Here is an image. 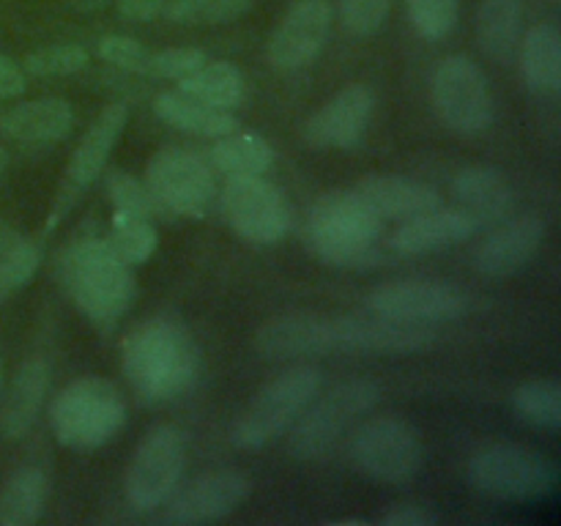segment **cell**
Returning <instances> with one entry per match:
<instances>
[{
  "label": "cell",
  "instance_id": "1",
  "mask_svg": "<svg viewBox=\"0 0 561 526\" xmlns=\"http://www.w3.org/2000/svg\"><path fill=\"white\" fill-rule=\"evenodd\" d=\"M121 367L140 400L168 403L190 392L201 378V345L175 318H148L126 334Z\"/></svg>",
  "mask_w": 561,
  "mask_h": 526
},
{
  "label": "cell",
  "instance_id": "2",
  "mask_svg": "<svg viewBox=\"0 0 561 526\" xmlns=\"http://www.w3.org/2000/svg\"><path fill=\"white\" fill-rule=\"evenodd\" d=\"M383 219L367 206L356 190H334L318 197L305 219V244L329 266L365 268L381 261L378 239Z\"/></svg>",
  "mask_w": 561,
  "mask_h": 526
},
{
  "label": "cell",
  "instance_id": "3",
  "mask_svg": "<svg viewBox=\"0 0 561 526\" xmlns=\"http://www.w3.org/2000/svg\"><path fill=\"white\" fill-rule=\"evenodd\" d=\"M60 274L75 305L99 327L118 321L137 296L129 263L121 261L107 241L93 236L66 247Z\"/></svg>",
  "mask_w": 561,
  "mask_h": 526
},
{
  "label": "cell",
  "instance_id": "4",
  "mask_svg": "<svg viewBox=\"0 0 561 526\" xmlns=\"http://www.w3.org/2000/svg\"><path fill=\"white\" fill-rule=\"evenodd\" d=\"M126 422V403L107 378L82 376L49 403V427L64 447L88 453L113 442Z\"/></svg>",
  "mask_w": 561,
  "mask_h": 526
},
{
  "label": "cell",
  "instance_id": "5",
  "mask_svg": "<svg viewBox=\"0 0 561 526\" xmlns=\"http://www.w3.org/2000/svg\"><path fill=\"white\" fill-rule=\"evenodd\" d=\"M474 491L502 502H546L559 491V466L546 453L524 444H493L469 460Z\"/></svg>",
  "mask_w": 561,
  "mask_h": 526
},
{
  "label": "cell",
  "instance_id": "6",
  "mask_svg": "<svg viewBox=\"0 0 561 526\" xmlns=\"http://www.w3.org/2000/svg\"><path fill=\"white\" fill-rule=\"evenodd\" d=\"M321 392V370L312 365H296L277 373L257 389L230 431V442L239 449H263L290 431L301 411Z\"/></svg>",
  "mask_w": 561,
  "mask_h": 526
},
{
  "label": "cell",
  "instance_id": "7",
  "mask_svg": "<svg viewBox=\"0 0 561 526\" xmlns=\"http://www.w3.org/2000/svg\"><path fill=\"white\" fill-rule=\"evenodd\" d=\"M378 400H381V387L373 378H348L329 389L323 398L316 395L299 420L290 425V455L296 460L323 458L329 449L337 447L354 422L376 409Z\"/></svg>",
  "mask_w": 561,
  "mask_h": 526
},
{
  "label": "cell",
  "instance_id": "8",
  "mask_svg": "<svg viewBox=\"0 0 561 526\" xmlns=\"http://www.w3.org/2000/svg\"><path fill=\"white\" fill-rule=\"evenodd\" d=\"M348 458L356 469L383 485H405L425 464L420 431L400 416H370L348 438Z\"/></svg>",
  "mask_w": 561,
  "mask_h": 526
},
{
  "label": "cell",
  "instance_id": "9",
  "mask_svg": "<svg viewBox=\"0 0 561 526\" xmlns=\"http://www.w3.org/2000/svg\"><path fill=\"white\" fill-rule=\"evenodd\" d=\"M219 206L230 228L252 244H277L294 228L288 197L263 175H228Z\"/></svg>",
  "mask_w": 561,
  "mask_h": 526
},
{
  "label": "cell",
  "instance_id": "10",
  "mask_svg": "<svg viewBox=\"0 0 561 526\" xmlns=\"http://www.w3.org/2000/svg\"><path fill=\"white\" fill-rule=\"evenodd\" d=\"M186 464V438L175 425H157L142 436L126 471V499L140 513L173 496Z\"/></svg>",
  "mask_w": 561,
  "mask_h": 526
},
{
  "label": "cell",
  "instance_id": "11",
  "mask_svg": "<svg viewBox=\"0 0 561 526\" xmlns=\"http://www.w3.org/2000/svg\"><path fill=\"white\" fill-rule=\"evenodd\" d=\"M431 93L438 118L458 135H480L491 126V82L485 71L466 55H453L436 66Z\"/></svg>",
  "mask_w": 561,
  "mask_h": 526
},
{
  "label": "cell",
  "instance_id": "12",
  "mask_svg": "<svg viewBox=\"0 0 561 526\" xmlns=\"http://www.w3.org/2000/svg\"><path fill=\"white\" fill-rule=\"evenodd\" d=\"M148 190L173 217H203L217 195L211 164L190 148H162L146 168Z\"/></svg>",
  "mask_w": 561,
  "mask_h": 526
},
{
  "label": "cell",
  "instance_id": "13",
  "mask_svg": "<svg viewBox=\"0 0 561 526\" xmlns=\"http://www.w3.org/2000/svg\"><path fill=\"white\" fill-rule=\"evenodd\" d=\"M367 307L378 316L405 323H447L466 316L471 307L469 296L455 283L442 279H389L373 288Z\"/></svg>",
  "mask_w": 561,
  "mask_h": 526
},
{
  "label": "cell",
  "instance_id": "14",
  "mask_svg": "<svg viewBox=\"0 0 561 526\" xmlns=\"http://www.w3.org/2000/svg\"><path fill=\"white\" fill-rule=\"evenodd\" d=\"M126 121H129V110H126V104L121 102L107 104V107L93 118V124L88 126L82 140L77 142L69 164H66L64 181H60L58 192H55V203L47 219V230H53L55 225L69 214V208L75 206L77 197H80L82 192H85L88 186L102 175L104 164H107V157L113 153Z\"/></svg>",
  "mask_w": 561,
  "mask_h": 526
},
{
  "label": "cell",
  "instance_id": "15",
  "mask_svg": "<svg viewBox=\"0 0 561 526\" xmlns=\"http://www.w3.org/2000/svg\"><path fill=\"white\" fill-rule=\"evenodd\" d=\"M334 354H414L433 345L436 334L422 323L378 316H334Z\"/></svg>",
  "mask_w": 561,
  "mask_h": 526
},
{
  "label": "cell",
  "instance_id": "16",
  "mask_svg": "<svg viewBox=\"0 0 561 526\" xmlns=\"http://www.w3.org/2000/svg\"><path fill=\"white\" fill-rule=\"evenodd\" d=\"M252 491L250 477L236 469L211 471L186 485L164 510L162 521L170 526L214 524L233 515Z\"/></svg>",
  "mask_w": 561,
  "mask_h": 526
},
{
  "label": "cell",
  "instance_id": "17",
  "mask_svg": "<svg viewBox=\"0 0 561 526\" xmlns=\"http://www.w3.org/2000/svg\"><path fill=\"white\" fill-rule=\"evenodd\" d=\"M329 27H332L329 0H296L268 42V60L274 69L294 71L316 60L327 44Z\"/></svg>",
  "mask_w": 561,
  "mask_h": 526
},
{
  "label": "cell",
  "instance_id": "18",
  "mask_svg": "<svg viewBox=\"0 0 561 526\" xmlns=\"http://www.w3.org/2000/svg\"><path fill=\"white\" fill-rule=\"evenodd\" d=\"M376 96L367 85H348L334 93L307 118L305 140L316 148H354L370 126Z\"/></svg>",
  "mask_w": 561,
  "mask_h": 526
},
{
  "label": "cell",
  "instance_id": "19",
  "mask_svg": "<svg viewBox=\"0 0 561 526\" xmlns=\"http://www.w3.org/2000/svg\"><path fill=\"white\" fill-rule=\"evenodd\" d=\"M255 348L263 359H305L334 354V321L316 312H285L268 318L255 332Z\"/></svg>",
  "mask_w": 561,
  "mask_h": 526
},
{
  "label": "cell",
  "instance_id": "20",
  "mask_svg": "<svg viewBox=\"0 0 561 526\" xmlns=\"http://www.w3.org/2000/svg\"><path fill=\"white\" fill-rule=\"evenodd\" d=\"M542 241H546V219L537 214L502 219L477 247V272H482L485 277H510L537 255Z\"/></svg>",
  "mask_w": 561,
  "mask_h": 526
},
{
  "label": "cell",
  "instance_id": "21",
  "mask_svg": "<svg viewBox=\"0 0 561 526\" xmlns=\"http://www.w3.org/2000/svg\"><path fill=\"white\" fill-rule=\"evenodd\" d=\"M453 197L460 211L477 225H499L515 208V190L502 170L491 164H471L453 179Z\"/></svg>",
  "mask_w": 561,
  "mask_h": 526
},
{
  "label": "cell",
  "instance_id": "22",
  "mask_svg": "<svg viewBox=\"0 0 561 526\" xmlns=\"http://www.w3.org/2000/svg\"><path fill=\"white\" fill-rule=\"evenodd\" d=\"M474 233L477 225L460 208H433L420 217L403 219V225L389 236V250L405 258L425 255L460 244Z\"/></svg>",
  "mask_w": 561,
  "mask_h": 526
},
{
  "label": "cell",
  "instance_id": "23",
  "mask_svg": "<svg viewBox=\"0 0 561 526\" xmlns=\"http://www.w3.org/2000/svg\"><path fill=\"white\" fill-rule=\"evenodd\" d=\"M354 190L381 219H411L442 208V195L431 184L405 175H367Z\"/></svg>",
  "mask_w": 561,
  "mask_h": 526
},
{
  "label": "cell",
  "instance_id": "24",
  "mask_svg": "<svg viewBox=\"0 0 561 526\" xmlns=\"http://www.w3.org/2000/svg\"><path fill=\"white\" fill-rule=\"evenodd\" d=\"M75 126V107L60 96L31 99L0 115V132L16 142L64 140Z\"/></svg>",
  "mask_w": 561,
  "mask_h": 526
},
{
  "label": "cell",
  "instance_id": "25",
  "mask_svg": "<svg viewBox=\"0 0 561 526\" xmlns=\"http://www.w3.org/2000/svg\"><path fill=\"white\" fill-rule=\"evenodd\" d=\"M49 387V365L44 356H31L16 367L0 411V431L5 438H22L42 411Z\"/></svg>",
  "mask_w": 561,
  "mask_h": 526
},
{
  "label": "cell",
  "instance_id": "26",
  "mask_svg": "<svg viewBox=\"0 0 561 526\" xmlns=\"http://www.w3.org/2000/svg\"><path fill=\"white\" fill-rule=\"evenodd\" d=\"M520 71L526 85L540 96L561 91V33L553 22H540L520 38Z\"/></svg>",
  "mask_w": 561,
  "mask_h": 526
},
{
  "label": "cell",
  "instance_id": "27",
  "mask_svg": "<svg viewBox=\"0 0 561 526\" xmlns=\"http://www.w3.org/2000/svg\"><path fill=\"white\" fill-rule=\"evenodd\" d=\"M153 113L164 121V124L175 126V129L195 132L203 137H222L230 132L241 129L239 118L230 110L208 107V104L197 102V99L186 96L181 91H164L153 99Z\"/></svg>",
  "mask_w": 561,
  "mask_h": 526
},
{
  "label": "cell",
  "instance_id": "28",
  "mask_svg": "<svg viewBox=\"0 0 561 526\" xmlns=\"http://www.w3.org/2000/svg\"><path fill=\"white\" fill-rule=\"evenodd\" d=\"M520 11L518 0H485L477 14V44L482 53L499 64H510L520 44Z\"/></svg>",
  "mask_w": 561,
  "mask_h": 526
},
{
  "label": "cell",
  "instance_id": "29",
  "mask_svg": "<svg viewBox=\"0 0 561 526\" xmlns=\"http://www.w3.org/2000/svg\"><path fill=\"white\" fill-rule=\"evenodd\" d=\"M49 480L38 466H22L0 488V526H31L42 518Z\"/></svg>",
  "mask_w": 561,
  "mask_h": 526
},
{
  "label": "cell",
  "instance_id": "30",
  "mask_svg": "<svg viewBox=\"0 0 561 526\" xmlns=\"http://www.w3.org/2000/svg\"><path fill=\"white\" fill-rule=\"evenodd\" d=\"M179 91L208 107L233 110L244 99V75L230 60H211V64L206 60L201 69L179 80Z\"/></svg>",
  "mask_w": 561,
  "mask_h": 526
},
{
  "label": "cell",
  "instance_id": "31",
  "mask_svg": "<svg viewBox=\"0 0 561 526\" xmlns=\"http://www.w3.org/2000/svg\"><path fill=\"white\" fill-rule=\"evenodd\" d=\"M214 168L228 175H263L274 162V148L257 132H230L211 146Z\"/></svg>",
  "mask_w": 561,
  "mask_h": 526
},
{
  "label": "cell",
  "instance_id": "32",
  "mask_svg": "<svg viewBox=\"0 0 561 526\" xmlns=\"http://www.w3.org/2000/svg\"><path fill=\"white\" fill-rule=\"evenodd\" d=\"M104 241L113 247V252L121 261L137 266V263H146L157 252L159 230L153 219L142 217V214L115 211L113 225H110V233Z\"/></svg>",
  "mask_w": 561,
  "mask_h": 526
},
{
  "label": "cell",
  "instance_id": "33",
  "mask_svg": "<svg viewBox=\"0 0 561 526\" xmlns=\"http://www.w3.org/2000/svg\"><path fill=\"white\" fill-rule=\"evenodd\" d=\"M513 409L526 425L540 431L561 427V384L553 378H535L513 392Z\"/></svg>",
  "mask_w": 561,
  "mask_h": 526
},
{
  "label": "cell",
  "instance_id": "34",
  "mask_svg": "<svg viewBox=\"0 0 561 526\" xmlns=\"http://www.w3.org/2000/svg\"><path fill=\"white\" fill-rule=\"evenodd\" d=\"M38 263H42V244L16 233L0 252V301L25 288L38 272Z\"/></svg>",
  "mask_w": 561,
  "mask_h": 526
},
{
  "label": "cell",
  "instance_id": "35",
  "mask_svg": "<svg viewBox=\"0 0 561 526\" xmlns=\"http://www.w3.org/2000/svg\"><path fill=\"white\" fill-rule=\"evenodd\" d=\"M255 0H168L162 16L179 25H225L239 20Z\"/></svg>",
  "mask_w": 561,
  "mask_h": 526
},
{
  "label": "cell",
  "instance_id": "36",
  "mask_svg": "<svg viewBox=\"0 0 561 526\" xmlns=\"http://www.w3.org/2000/svg\"><path fill=\"white\" fill-rule=\"evenodd\" d=\"M104 190H107L110 203L115 206V211H131L142 214L148 219H170L173 214L157 201L148 184L137 181L135 175L124 173V170H113L104 181Z\"/></svg>",
  "mask_w": 561,
  "mask_h": 526
},
{
  "label": "cell",
  "instance_id": "37",
  "mask_svg": "<svg viewBox=\"0 0 561 526\" xmlns=\"http://www.w3.org/2000/svg\"><path fill=\"white\" fill-rule=\"evenodd\" d=\"M88 66V49L80 44H53V47L36 49L25 58L22 71L33 77H66L77 75Z\"/></svg>",
  "mask_w": 561,
  "mask_h": 526
},
{
  "label": "cell",
  "instance_id": "38",
  "mask_svg": "<svg viewBox=\"0 0 561 526\" xmlns=\"http://www.w3.org/2000/svg\"><path fill=\"white\" fill-rule=\"evenodd\" d=\"M411 25L427 42H442L458 22V0H405Z\"/></svg>",
  "mask_w": 561,
  "mask_h": 526
},
{
  "label": "cell",
  "instance_id": "39",
  "mask_svg": "<svg viewBox=\"0 0 561 526\" xmlns=\"http://www.w3.org/2000/svg\"><path fill=\"white\" fill-rule=\"evenodd\" d=\"M392 0H340V20L354 36H373L387 22Z\"/></svg>",
  "mask_w": 561,
  "mask_h": 526
},
{
  "label": "cell",
  "instance_id": "40",
  "mask_svg": "<svg viewBox=\"0 0 561 526\" xmlns=\"http://www.w3.org/2000/svg\"><path fill=\"white\" fill-rule=\"evenodd\" d=\"M208 55L197 47H170L151 53L148 60V75L162 77V80H184L195 69H201Z\"/></svg>",
  "mask_w": 561,
  "mask_h": 526
},
{
  "label": "cell",
  "instance_id": "41",
  "mask_svg": "<svg viewBox=\"0 0 561 526\" xmlns=\"http://www.w3.org/2000/svg\"><path fill=\"white\" fill-rule=\"evenodd\" d=\"M99 58L107 60V64L118 66L124 71H135V75H148V60H151V53L142 47L137 38L131 36H104L96 47Z\"/></svg>",
  "mask_w": 561,
  "mask_h": 526
},
{
  "label": "cell",
  "instance_id": "42",
  "mask_svg": "<svg viewBox=\"0 0 561 526\" xmlns=\"http://www.w3.org/2000/svg\"><path fill=\"white\" fill-rule=\"evenodd\" d=\"M383 526H433L438 524V515L431 507L422 504H409V507H398L381 518Z\"/></svg>",
  "mask_w": 561,
  "mask_h": 526
},
{
  "label": "cell",
  "instance_id": "43",
  "mask_svg": "<svg viewBox=\"0 0 561 526\" xmlns=\"http://www.w3.org/2000/svg\"><path fill=\"white\" fill-rule=\"evenodd\" d=\"M27 80L22 66H16L9 55L0 53V99H14L25 91Z\"/></svg>",
  "mask_w": 561,
  "mask_h": 526
},
{
  "label": "cell",
  "instance_id": "44",
  "mask_svg": "<svg viewBox=\"0 0 561 526\" xmlns=\"http://www.w3.org/2000/svg\"><path fill=\"white\" fill-rule=\"evenodd\" d=\"M168 0H115L118 11L129 20H157L162 16Z\"/></svg>",
  "mask_w": 561,
  "mask_h": 526
},
{
  "label": "cell",
  "instance_id": "45",
  "mask_svg": "<svg viewBox=\"0 0 561 526\" xmlns=\"http://www.w3.org/2000/svg\"><path fill=\"white\" fill-rule=\"evenodd\" d=\"M14 230H11V228H5V225H0V252H3L5 250V244H9V241L11 239H14Z\"/></svg>",
  "mask_w": 561,
  "mask_h": 526
},
{
  "label": "cell",
  "instance_id": "46",
  "mask_svg": "<svg viewBox=\"0 0 561 526\" xmlns=\"http://www.w3.org/2000/svg\"><path fill=\"white\" fill-rule=\"evenodd\" d=\"M365 526V521L362 518H340V521H329V526Z\"/></svg>",
  "mask_w": 561,
  "mask_h": 526
},
{
  "label": "cell",
  "instance_id": "47",
  "mask_svg": "<svg viewBox=\"0 0 561 526\" xmlns=\"http://www.w3.org/2000/svg\"><path fill=\"white\" fill-rule=\"evenodd\" d=\"M5 168H9V151H5V148L0 146V179H3Z\"/></svg>",
  "mask_w": 561,
  "mask_h": 526
},
{
  "label": "cell",
  "instance_id": "48",
  "mask_svg": "<svg viewBox=\"0 0 561 526\" xmlns=\"http://www.w3.org/2000/svg\"><path fill=\"white\" fill-rule=\"evenodd\" d=\"M0 387H3V362H0Z\"/></svg>",
  "mask_w": 561,
  "mask_h": 526
}]
</instances>
